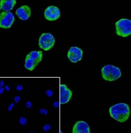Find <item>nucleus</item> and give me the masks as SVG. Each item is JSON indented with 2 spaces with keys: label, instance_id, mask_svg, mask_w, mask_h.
Segmentation results:
<instances>
[{
  "label": "nucleus",
  "instance_id": "obj_1",
  "mask_svg": "<svg viewBox=\"0 0 131 133\" xmlns=\"http://www.w3.org/2000/svg\"><path fill=\"white\" fill-rule=\"evenodd\" d=\"M109 113L112 118L122 123L126 122L129 117L130 110L127 104L120 103L110 107Z\"/></svg>",
  "mask_w": 131,
  "mask_h": 133
},
{
  "label": "nucleus",
  "instance_id": "obj_2",
  "mask_svg": "<svg viewBox=\"0 0 131 133\" xmlns=\"http://www.w3.org/2000/svg\"><path fill=\"white\" fill-rule=\"evenodd\" d=\"M102 76L106 81L111 82L116 81L120 78L121 72L120 69L113 65H108L102 68Z\"/></svg>",
  "mask_w": 131,
  "mask_h": 133
},
{
  "label": "nucleus",
  "instance_id": "obj_3",
  "mask_svg": "<svg viewBox=\"0 0 131 133\" xmlns=\"http://www.w3.org/2000/svg\"><path fill=\"white\" fill-rule=\"evenodd\" d=\"M43 53L41 51H33L27 55L25 66L29 71H33L42 61Z\"/></svg>",
  "mask_w": 131,
  "mask_h": 133
},
{
  "label": "nucleus",
  "instance_id": "obj_4",
  "mask_svg": "<svg viewBox=\"0 0 131 133\" xmlns=\"http://www.w3.org/2000/svg\"><path fill=\"white\" fill-rule=\"evenodd\" d=\"M116 33L117 35L127 37L131 35V20L126 19H121L116 24Z\"/></svg>",
  "mask_w": 131,
  "mask_h": 133
},
{
  "label": "nucleus",
  "instance_id": "obj_5",
  "mask_svg": "<svg viewBox=\"0 0 131 133\" xmlns=\"http://www.w3.org/2000/svg\"><path fill=\"white\" fill-rule=\"evenodd\" d=\"M55 43V39L51 34L44 33L39 39V46L45 51H47L54 46Z\"/></svg>",
  "mask_w": 131,
  "mask_h": 133
},
{
  "label": "nucleus",
  "instance_id": "obj_6",
  "mask_svg": "<svg viewBox=\"0 0 131 133\" xmlns=\"http://www.w3.org/2000/svg\"><path fill=\"white\" fill-rule=\"evenodd\" d=\"M1 28L7 29L10 28L15 20V17L12 13L4 11L1 14Z\"/></svg>",
  "mask_w": 131,
  "mask_h": 133
},
{
  "label": "nucleus",
  "instance_id": "obj_7",
  "mask_svg": "<svg viewBox=\"0 0 131 133\" xmlns=\"http://www.w3.org/2000/svg\"><path fill=\"white\" fill-rule=\"evenodd\" d=\"M60 11L57 7L50 6L46 9L44 12L45 17L46 19L50 21H53L60 17Z\"/></svg>",
  "mask_w": 131,
  "mask_h": 133
},
{
  "label": "nucleus",
  "instance_id": "obj_8",
  "mask_svg": "<svg viewBox=\"0 0 131 133\" xmlns=\"http://www.w3.org/2000/svg\"><path fill=\"white\" fill-rule=\"evenodd\" d=\"M82 50L76 47H71L68 54V57L69 60L73 63L81 61L82 58Z\"/></svg>",
  "mask_w": 131,
  "mask_h": 133
},
{
  "label": "nucleus",
  "instance_id": "obj_9",
  "mask_svg": "<svg viewBox=\"0 0 131 133\" xmlns=\"http://www.w3.org/2000/svg\"><path fill=\"white\" fill-rule=\"evenodd\" d=\"M73 94L72 92L65 84L60 86V100L62 104H65L69 101Z\"/></svg>",
  "mask_w": 131,
  "mask_h": 133
},
{
  "label": "nucleus",
  "instance_id": "obj_10",
  "mask_svg": "<svg viewBox=\"0 0 131 133\" xmlns=\"http://www.w3.org/2000/svg\"><path fill=\"white\" fill-rule=\"evenodd\" d=\"M73 133H90L89 127L86 122L82 121H78L73 126Z\"/></svg>",
  "mask_w": 131,
  "mask_h": 133
},
{
  "label": "nucleus",
  "instance_id": "obj_11",
  "mask_svg": "<svg viewBox=\"0 0 131 133\" xmlns=\"http://www.w3.org/2000/svg\"><path fill=\"white\" fill-rule=\"evenodd\" d=\"M16 14L21 19L26 20L28 19L31 15L30 8L27 5L21 6L17 9Z\"/></svg>",
  "mask_w": 131,
  "mask_h": 133
},
{
  "label": "nucleus",
  "instance_id": "obj_12",
  "mask_svg": "<svg viewBox=\"0 0 131 133\" xmlns=\"http://www.w3.org/2000/svg\"><path fill=\"white\" fill-rule=\"evenodd\" d=\"M16 1L2 0L1 2V9L5 11H9L12 10L16 3Z\"/></svg>",
  "mask_w": 131,
  "mask_h": 133
},
{
  "label": "nucleus",
  "instance_id": "obj_13",
  "mask_svg": "<svg viewBox=\"0 0 131 133\" xmlns=\"http://www.w3.org/2000/svg\"><path fill=\"white\" fill-rule=\"evenodd\" d=\"M27 123V120L25 117H22L20 119V124L22 125H26Z\"/></svg>",
  "mask_w": 131,
  "mask_h": 133
},
{
  "label": "nucleus",
  "instance_id": "obj_14",
  "mask_svg": "<svg viewBox=\"0 0 131 133\" xmlns=\"http://www.w3.org/2000/svg\"><path fill=\"white\" fill-rule=\"evenodd\" d=\"M51 126L50 125L47 124L43 126V130L44 131L46 132L47 130L51 129Z\"/></svg>",
  "mask_w": 131,
  "mask_h": 133
},
{
  "label": "nucleus",
  "instance_id": "obj_15",
  "mask_svg": "<svg viewBox=\"0 0 131 133\" xmlns=\"http://www.w3.org/2000/svg\"><path fill=\"white\" fill-rule=\"evenodd\" d=\"M40 114H41L46 115L48 114V111L47 110L44 109H41L40 111Z\"/></svg>",
  "mask_w": 131,
  "mask_h": 133
},
{
  "label": "nucleus",
  "instance_id": "obj_16",
  "mask_svg": "<svg viewBox=\"0 0 131 133\" xmlns=\"http://www.w3.org/2000/svg\"><path fill=\"white\" fill-rule=\"evenodd\" d=\"M46 94L48 97H51L53 95V92L51 90H48L46 92Z\"/></svg>",
  "mask_w": 131,
  "mask_h": 133
},
{
  "label": "nucleus",
  "instance_id": "obj_17",
  "mask_svg": "<svg viewBox=\"0 0 131 133\" xmlns=\"http://www.w3.org/2000/svg\"><path fill=\"white\" fill-rule=\"evenodd\" d=\"M32 106V103L31 102L27 101V102L26 104V107L27 108H31Z\"/></svg>",
  "mask_w": 131,
  "mask_h": 133
},
{
  "label": "nucleus",
  "instance_id": "obj_18",
  "mask_svg": "<svg viewBox=\"0 0 131 133\" xmlns=\"http://www.w3.org/2000/svg\"><path fill=\"white\" fill-rule=\"evenodd\" d=\"M54 107L56 108H59V102L58 101L55 102L53 104Z\"/></svg>",
  "mask_w": 131,
  "mask_h": 133
},
{
  "label": "nucleus",
  "instance_id": "obj_19",
  "mask_svg": "<svg viewBox=\"0 0 131 133\" xmlns=\"http://www.w3.org/2000/svg\"><path fill=\"white\" fill-rule=\"evenodd\" d=\"M21 100V98L19 96H17L15 97L14 100L16 103L19 102Z\"/></svg>",
  "mask_w": 131,
  "mask_h": 133
},
{
  "label": "nucleus",
  "instance_id": "obj_20",
  "mask_svg": "<svg viewBox=\"0 0 131 133\" xmlns=\"http://www.w3.org/2000/svg\"><path fill=\"white\" fill-rule=\"evenodd\" d=\"M15 106L14 104L13 103H11L8 108V110L9 111H11L12 110L13 108Z\"/></svg>",
  "mask_w": 131,
  "mask_h": 133
},
{
  "label": "nucleus",
  "instance_id": "obj_21",
  "mask_svg": "<svg viewBox=\"0 0 131 133\" xmlns=\"http://www.w3.org/2000/svg\"><path fill=\"white\" fill-rule=\"evenodd\" d=\"M23 88V87L21 85H18L16 88L17 90L18 91H21Z\"/></svg>",
  "mask_w": 131,
  "mask_h": 133
},
{
  "label": "nucleus",
  "instance_id": "obj_22",
  "mask_svg": "<svg viewBox=\"0 0 131 133\" xmlns=\"http://www.w3.org/2000/svg\"><path fill=\"white\" fill-rule=\"evenodd\" d=\"M4 83V82L3 81H1V83H0V87H1V88H2V87H3Z\"/></svg>",
  "mask_w": 131,
  "mask_h": 133
},
{
  "label": "nucleus",
  "instance_id": "obj_23",
  "mask_svg": "<svg viewBox=\"0 0 131 133\" xmlns=\"http://www.w3.org/2000/svg\"><path fill=\"white\" fill-rule=\"evenodd\" d=\"M4 89L3 88V87L1 88V89H0V93L1 94H3L4 92Z\"/></svg>",
  "mask_w": 131,
  "mask_h": 133
},
{
  "label": "nucleus",
  "instance_id": "obj_24",
  "mask_svg": "<svg viewBox=\"0 0 131 133\" xmlns=\"http://www.w3.org/2000/svg\"><path fill=\"white\" fill-rule=\"evenodd\" d=\"M5 89H6V90L7 91H9L10 90V88H9V87L8 85H6L5 86Z\"/></svg>",
  "mask_w": 131,
  "mask_h": 133
}]
</instances>
